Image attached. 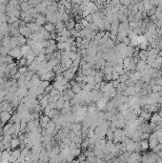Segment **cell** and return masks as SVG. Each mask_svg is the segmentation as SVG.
<instances>
[{
	"label": "cell",
	"instance_id": "26",
	"mask_svg": "<svg viewBox=\"0 0 162 163\" xmlns=\"http://www.w3.org/2000/svg\"><path fill=\"white\" fill-rule=\"evenodd\" d=\"M19 64V67H22V66H27V58L26 57H21L20 59H19V62H18Z\"/></svg>",
	"mask_w": 162,
	"mask_h": 163
},
{
	"label": "cell",
	"instance_id": "27",
	"mask_svg": "<svg viewBox=\"0 0 162 163\" xmlns=\"http://www.w3.org/2000/svg\"><path fill=\"white\" fill-rule=\"evenodd\" d=\"M27 71H28L27 66H22V67H19V69H18V72H20V74H25Z\"/></svg>",
	"mask_w": 162,
	"mask_h": 163
},
{
	"label": "cell",
	"instance_id": "6",
	"mask_svg": "<svg viewBox=\"0 0 162 163\" xmlns=\"http://www.w3.org/2000/svg\"><path fill=\"white\" fill-rule=\"evenodd\" d=\"M150 120H151L152 122L155 123L156 125H157V124H159V123H162V117L159 116V114H157L156 112H154V114L152 115L151 119H150Z\"/></svg>",
	"mask_w": 162,
	"mask_h": 163
},
{
	"label": "cell",
	"instance_id": "5",
	"mask_svg": "<svg viewBox=\"0 0 162 163\" xmlns=\"http://www.w3.org/2000/svg\"><path fill=\"white\" fill-rule=\"evenodd\" d=\"M37 24V25L39 26H44L46 23H47V19H46V16L45 15H42L41 14L38 15V16L36 17L35 21H34Z\"/></svg>",
	"mask_w": 162,
	"mask_h": 163
},
{
	"label": "cell",
	"instance_id": "16",
	"mask_svg": "<svg viewBox=\"0 0 162 163\" xmlns=\"http://www.w3.org/2000/svg\"><path fill=\"white\" fill-rule=\"evenodd\" d=\"M137 56H138L139 59H141V60L146 61L148 58V51H146V50H141V51L138 53V55H137Z\"/></svg>",
	"mask_w": 162,
	"mask_h": 163
},
{
	"label": "cell",
	"instance_id": "22",
	"mask_svg": "<svg viewBox=\"0 0 162 163\" xmlns=\"http://www.w3.org/2000/svg\"><path fill=\"white\" fill-rule=\"evenodd\" d=\"M34 60H36L37 62H42L44 61V60H46V54L40 53V54H38L35 56V59H34Z\"/></svg>",
	"mask_w": 162,
	"mask_h": 163
},
{
	"label": "cell",
	"instance_id": "7",
	"mask_svg": "<svg viewBox=\"0 0 162 163\" xmlns=\"http://www.w3.org/2000/svg\"><path fill=\"white\" fill-rule=\"evenodd\" d=\"M30 28V30L32 31V33H36V32H39L40 28H41V26L37 25L35 22H29V23H27V25Z\"/></svg>",
	"mask_w": 162,
	"mask_h": 163
},
{
	"label": "cell",
	"instance_id": "35",
	"mask_svg": "<svg viewBox=\"0 0 162 163\" xmlns=\"http://www.w3.org/2000/svg\"><path fill=\"white\" fill-rule=\"evenodd\" d=\"M84 18H85L89 23H93V15H92V14H89V15H87V16H85Z\"/></svg>",
	"mask_w": 162,
	"mask_h": 163
},
{
	"label": "cell",
	"instance_id": "17",
	"mask_svg": "<svg viewBox=\"0 0 162 163\" xmlns=\"http://www.w3.org/2000/svg\"><path fill=\"white\" fill-rule=\"evenodd\" d=\"M19 145H20V139H18V138L16 137H14L11 140V148L13 149V150L16 149Z\"/></svg>",
	"mask_w": 162,
	"mask_h": 163
},
{
	"label": "cell",
	"instance_id": "9",
	"mask_svg": "<svg viewBox=\"0 0 162 163\" xmlns=\"http://www.w3.org/2000/svg\"><path fill=\"white\" fill-rule=\"evenodd\" d=\"M146 65H147L146 61H143V60L139 59V60L137 61V63H136V66H135V70H136L137 72H142V71L145 69Z\"/></svg>",
	"mask_w": 162,
	"mask_h": 163
},
{
	"label": "cell",
	"instance_id": "36",
	"mask_svg": "<svg viewBox=\"0 0 162 163\" xmlns=\"http://www.w3.org/2000/svg\"><path fill=\"white\" fill-rule=\"evenodd\" d=\"M49 40V43L51 44V45H54V44H56L57 42H56V40L55 39H48Z\"/></svg>",
	"mask_w": 162,
	"mask_h": 163
},
{
	"label": "cell",
	"instance_id": "2",
	"mask_svg": "<svg viewBox=\"0 0 162 163\" xmlns=\"http://www.w3.org/2000/svg\"><path fill=\"white\" fill-rule=\"evenodd\" d=\"M11 117V114L7 112V111H4V112H0V120H1V123H7L8 121H10Z\"/></svg>",
	"mask_w": 162,
	"mask_h": 163
},
{
	"label": "cell",
	"instance_id": "10",
	"mask_svg": "<svg viewBox=\"0 0 162 163\" xmlns=\"http://www.w3.org/2000/svg\"><path fill=\"white\" fill-rule=\"evenodd\" d=\"M64 23H65V27H66L69 31H72V30L74 29V25H76V21H74V19L70 18L68 21L64 22Z\"/></svg>",
	"mask_w": 162,
	"mask_h": 163
},
{
	"label": "cell",
	"instance_id": "29",
	"mask_svg": "<svg viewBox=\"0 0 162 163\" xmlns=\"http://www.w3.org/2000/svg\"><path fill=\"white\" fill-rule=\"evenodd\" d=\"M121 42H122V43H124L125 45H131V38H130L129 36L127 35V36H125V37L123 38Z\"/></svg>",
	"mask_w": 162,
	"mask_h": 163
},
{
	"label": "cell",
	"instance_id": "32",
	"mask_svg": "<svg viewBox=\"0 0 162 163\" xmlns=\"http://www.w3.org/2000/svg\"><path fill=\"white\" fill-rule=\"evenodd\" d=\"M154 133L155 134L157 139H158V138H162V128L161 129H159V130H155Z\"/></svg>",
	"mask_w": 162,
	"mask_h": 163
},
{
	"label": "cell",
	"instance_id": "1",
	"mask_svg": "<svg viewBox=\"0 0 162 163\" xmlns=\"http://www.w3.org/2000/svg\"><path fill=\"white\" fill-rule=\"evenodd\" d=\"M20 46H16V47L13 48L11 51L9 52V55L13 56L14 58H16L17 60H19L20 58L23 56V54L21 53V50H20Z\"/></svg>",
	"mask_w": 162,
	"mask_h": 163
},
{
	"label": "cell",
	"instance_id": "3",
	"mask_svg": "<svg viewBox=\"0 0 162 163\" xmlns=\"http://www.w3.org/2000/svg\"><path fill=\"white\" fill-rule=\"evenodd\" d=\"M141 156H142L140 155V153L138 152L131 153L129 159H128V162H136V161H139V160H141Z\"/></svg>",
	"mask_w": 162,
	"mask_h": 163
},
{
	"label": "cell",
	"instance_id": "15",
	"mask_svg": "<svg viewBox=\"0 0 162 163\" xmlns=\"http://www.w3.org/2000/svg\"><path fill=\"white\" fill-rule=\"evenodd\" d=\"M141 146V149H142V152H145L149 149V140L148 139H142L139 141Z\"/></svg>",
	"mask_w": 162,
	"mask_h": 163
},
{
	"label": "cell",
	"instance_id": "28",
	"mask_svg": "<svg viewBox=\"0 0 162 163\" xmlns=\"http://www.w3.org/2000/svg\"><path fill=\"white\" fill-rule=\"evenodd\" d=\"M161 91V86L158 85V84H155V86L152 87V92L153 93H157V92H160Z\"/></svg>",
	"mask_w": 162,
	"mask_h": 163
},
{
	"label": "cell",
	"instance_id": "8",
	"mask_svg": "<svg viewBox=\"0 0 162 163\" xmlns=\"http://www.w3.org/2000/svg\"><path fill=\"white\" fill-rule=\"evenodd\" d=\"M11 36L4 35V37L2 38V40H1V43H2V46L8 47L9 49H10V50H11V46H10V44H11Z\"/></svg>",
	"mask_w": 162,
	"mask_h": 163
},
{
	"label": "cell",
	"instance_id": "4",
	"mask_svg": "<svg viewBox=\"0 0 162 163\" xmlns=\"http://www.w3.org/2000/svg\"><path fill=\"white\" fill-rule=\"evenodd\" d=\"M18 30H19L20 34H22L23 36H25L26 38H29L30 35L32 34V31L30 30V28L28 27V26H25V27H20Z\"/></svg>",
	"mask_w": 162,
	"mask_h": 163
},
{
	"label": "cell",
	"instance_id": "21",
	"mask_svg": "<svg viewBox=\"0 0 162 163\" xmlns=\"http://www.w3.org/2000/svg\"><path fill=\"white\" fill-rule=\"evenodd\" d=\"M67 46V42H57L56 43V48L58 51H64Z\"/></svg>",
	"mask_w": 162,
	"mask_h": 163
},
{
	"label": "cell",
	"instance_id": "30",
	"mask_svg": "<svg viewBox=\"0 0 162 163\" xmlns=\"http://www.w3.org/2000/svg\"><path fill=\"white\" fill-rule=\"evenodd\" d=\"M70 18H71V16H70V15H69V14H67V12L62 14V21H63V22L68 21Z\"/></svg>",
	"mask_w": 162,
	"mask_h": 163
},
{
	"label": "cell",
	"instance_id": "37",
	"mask_svg": "<svg viewBox=\"0 0 162 163\" xmlns=\"http://www.w3.org/2000/svg\"><path fill=\"white\" fill-rule=\"evenodd\" d=\"M157 156H158L159 157H161V158H162V151H159V152L157 153Z\"/></svg>",
	"mask_w": 162,
	"mask_h": 163
},
{
	"label": "cell",
	"instance_id": "20",
	"mask_svg": "<svg viewBox=\"0 0 162 163\" xmlns=\"http://www.w3.org/2000/svg\"><path fill=\"white\" fill-rule=\"evenodd\" d=\"M64 28H65V23L63 21L55 23V31H56V32H61Z\"/></svg>",
	"mask_w": 162,
	"mask_h": 163
},
{
	"label": "cell",
	"instance_id": "12",
	"mask_svg": "<svg viewBox=\"0 0 162 163\" xmlns=\"http://www.w3.org/2000/svg\"><path fill=\"white\" fill-rule=\"evenodd\" d=\"M71 89H72V92H73V93H74L76 94H78V93H80V92L82 91L81 85H80L79 83H77L76 81L72 85V88H71Z\"/></svg>",
	"mask_w": 162,
	"mask_h": 163
},
{
	"label": "cell",
	"instance_id": "11",
	"mask_svg": "<svg viewBox=\"0 0 162 163\" xmlns=\"http://www.w3.org/2000/svg\"><path fill=\"white\" fill-rule=\"evenodd\" d=\"M44 29L46 30L47 32H49V33H52V32L55 31V25L54 23H52V22H47L44 25Z\"/></svg>",
	"mask_w": 162,
	"mask_h": 163
},
{
	"label": "cell",
	"instance_id": "33",
	"mask_svg": "<svg viewBox=\"0 0 162 163\" xmlns=\"http://www.w3.org/2000/svg\"><path fill=\"white\" fill-rule=\"evenodd\" d=\"M77 157H78V161H85L87 156L85 154H80V155L77 156Z\"/></svg>",
	"mask_w": 162,
	"mask_h": 163
},
{
	"label": "cell",
	"instance_id": "23",
	"mask_svg": "<svg viewBox=\"0 0 162 163\" xmlns=\"http://www.w3.org/2000/svg\"><path fill=\"white\" fill-rule=\"evenodd\" d=\"M106 137L108 140H114V137H115V134H114V132H113L111 129H109L107 131V133H106Z\"/></svg>",
	"mask_w": 162,
	"mask_h": 163
},
{
	"label": "cell",
	"instance_id": "13",
	"mask_svg": "<svg viewBox=\"0 0 162 163\" xmlns=\"http://www.w3.org/2000/svg\"><path fill=\"white\" fill-rule=\"evenodd\" d=\"M139 116L143 117V119L146 120V121H149L151 119V116H152V112H148V111H145V110H142L141 114L139 115Z\"/></svg>",
	"mask_w": 162,
	"mask_h": 163
},
{
	"label": "cell",
	"instance_id": "14",
	"mask_svg": "<svg viewBox=\"0 0 162 163\" xmlns=\"http://www.w3.org/2000/svg\"><path fill=\"white\" fill-rule=\"evenodd\" d=\"M19 5H20V10H21L22 11H28L29 9L31 8V5H30V3L28 1H23V2H21Z\"/></svg>",
	"mask_w": 162,
	"mask_h": 163
},
{
	"label": "cell",
	"instance_id": "34",
	"mask_svg": "<svg viewBox=\"0 0 162 163\" xmlns=\"http://www.w3.org/2000/svg\"><path fill=\"white\" fill-rule=\"evenodd\" d=\"M159 151H161V150H160V144H159V143H158L157 145H156L155 147H154V148L152 149V152L155 153V154H157V153H158Z\"/></svg>",
	"mask_w": 162,
	"mask_h": 163
},
{
	"label": "cell",
	"instance_id": "38",
	"mask_svg": "<svg viewBox=\"0 0 162 163\" xmlns=\"http://www.w3.org/2000/svg\"><path fill=\"white\" fill-rule=\"evenodd\" d=\"M160 150L162 151V144H160Z\"/></svg>",
	"mask_w": 162,
	"mask_h": 163
},
{
	"label": "cell",
	"instance_id": "31",
	"mask_svg": "<svg viewBox=\"0 0 162 163\" xmlns=\"http://www.w3.org/2000/svg\"><path fill=\"white\" fill-rule=\"evenodd\" d=\"M80 24L82 25L83 28H87V27L89 26V24H90V23L87 21L85 18H82V19H81V21H80Z\"/></svg>",
	"mask_w": 162,
	"mask_h": 163
},
{
	"label": "cell",
	"instance_id": "19",
	"mask_svg": "<svg viewBox=\"0 0 162 163\" xmlns=\"http://www.w3.org/2000/svg\"><path fill=\"white\" fill-rule=\"evenodd\" d=\"M17 41H18V46H20L21 47L22 45H25L27 43V38H26L25 36H23L22 34L17 36Z\"/></svg>",
	"mask_w": 162,
	"mask_h": 163
},
{
	"label": "cell",
	"instance_id": "18",
	"mask_svg": "<svg viewBox=\"0 0 162 163\" xmlns=\"http://www.w3.org/2000/svg\"><path fill=\"white\" fill-rule=\"evenodd\" d=\"M10 106V102L7 100H3V101L0 103V112H4V111H7V108Z\"/></svg>",
	"mask_w": 162,
	"mask_h": 163
},
{
	"label": "cell",
	"instance_id": "25",
	"mask_svg": "<svg viewBox=\"0 0 162 163\" xmlns=\"http://www.w3.org/2000/svg\"><path fill=\"white\" fill-rule=\"evenodd\" d=\"M50 81L49 80H41V82L39 84V87L42 88V89H45L46 87H48L50 85Z\"/></svg>",
	"mask_w": 162,
	"mask_h": 163
},
{
	"label": "cell",
	"instance_id": "24",
	"mask_svg": "<svg viewBox=\"0 0 162 163\" xmlns=\"http://www.w3.org/2000/svg\"><path fill=\"white\" fill-rule=\"evenodd\" d=\"M78 55H79V54L78 53H76V52H70V54H69V57H70V59H72V61H74L76 58L78 57Z\"/></svg>",
	"mask_w": 162,
	"mask_h": 163
}]
</instances>
